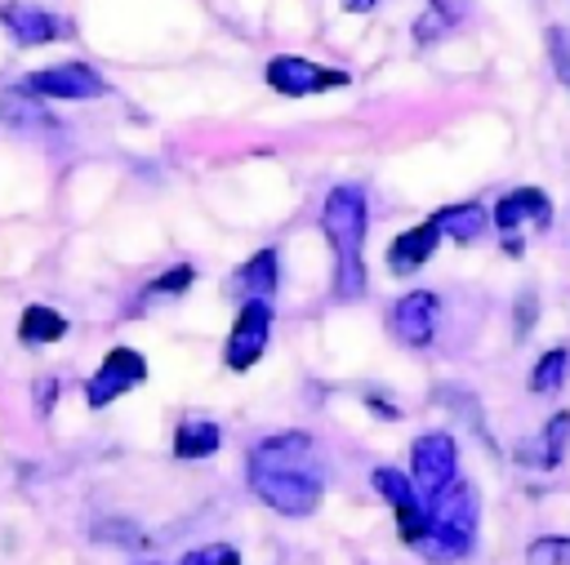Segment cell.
Segmentation results:
<instances>
[{
	"label": "cell",
	"mask_w": 570,
	"mask_h": 565,
	"mask_svg": "<svg viewBox=\"0 0 570 565\" xmlns=\"http://www.w3.org/2000/svg\"><path fill=\"white\" fill-rule=\"evenodd\" d=\"M312 454H316V445L307 432L263 436L249 449V467H245L258 503H267L281 516H294V521L312 516L321 507V494H325V480H321V467Z\"/></svg>",
	"instance_id": "cell-1"
},
{
	"label": "cell",
	"mask_w": 570,
	"mask_h": 565,
	"mask_svg": "<svg viewBox=\"0 0 570 565\" xmlns=\"http://www.w3.org/2000/svg\"><path fill=\"white\" fill-rule=\"evenodd\" d=\"M365 222H370L365 187H356V182L330 187V196L321 205V231L334 245V298H347V303L365 294V262H361Z\"/></svg>",
	"instance_id": "cell-2"
},
{
	"label": "cell",
	"mask_w": 570,
	"mask_h": 565,
	"mask_svg": "<svg viewBox=\"0 0 570 565\" xmlns=\"http://www.w3.org/2000/svg\"><path fill=\"white\" fill-rule=\"evenodd\" d=\"M476 516H481L476 489L468 480H454L445 494H436L428 503V534L419 538L414 552H423L428 561H459V556H468V547L476 538Z\"/></svg>",
	"instance_id": "cell-3"
},
{
	"label": "cell",
	"mask_w": 570,
	"mask_h": 565,
	"mask_svg": "<svg viewBox=\"0 0 570 565\" xmlns=\"http://www.w3.org/2000/svg\"><path fill=\"white\" fill-rule=\"evenodd\" d=\"M459 480V445L450 432H428L410 445V485L423 503L445 494Z\"/></svg>",
	"instance_id": "cell-4"
},
{
	"label": "cell",
	"mask_w": 570,
	"mask_h": 565,
	"mask_svg": "<svg viewBox=\"0 0 570 565\" xmlns=\"http://www.w3.org/2000/svg\"><path fill=\"white\" fill-rule=\"evenodd\" d=\"M263 76H267V85H272L276 93H285V98H307V93L343 89V85L352 80L347 71H338V67H321V62L298 58V53H276V58H267Z\"/></svg>",
	"instance_id": "cell-5"
},
{
	"label": "cell",
	"mask_w": 570,
	"mask_h": 565,
	"mask_svg": "<svg viewBox=\"0 0 570 565\" xmlns=\"http://www.w3.org/2000/svg\"><path fill=\"white\" fill-rule=\"evenodd\" d=\"M267 338H272V303L254 298V303H240L236 320H232V334L223 343V365L227 369H254L267 351Z\"/></svg>",
	"instance_id": "cell-6"
},
{
	"label": "cell",
	"mask_w": 570,
	"mask_h": 565,
	"mask_svg": "<svg viewBox=\"0 0 570 565\" xmlns=\"http://www.w3.org/2000/svg\"><path fill=\"white\" fill-rule=\"evenodd\" d=\"M370 485H374V494L396 512V534H401V543H405V547H419V538L428 534V503L414 494L410 476L396 472V467H374V472H370Z\"/></svg>",
	"instance_id": "cell-7"
},
{
	"label": "cell",
	"mask_w": 570,
	"mask_h": 565,
	"mask_svg": "<svg viewBox=\"0 0 570 565\" xmlns=\"http://www.w3.org/2000/svg\"><path fill=\"white\" fill-rule=\"evenodd\" d=\"M147 378V360L138 347H111L102 356V365L94 369V378L85 383V400L94 409H107L111 400H120L125 391H134L138 383Z\"/></svg>",
	"instance_id": "cell-8"
},
{
	"label": "cell",
	"mask_w": 570,
	"mask_h": 565,
	"mask_svg": "<svg viewBox=\"0 0 570 565\" xmlns=\"http://www.w3.org/2000/svg\"><path fill=\"white\" fill-rule=\"evenodd\" d=\"M18 89H27L36 98H49V102H80V98H98L107 85L89 62H58V67L31 71Z\"/></svg>",
	"instance_id": "cell-9"
},
{
	"label": "cell",
	"mask_w": 570,
	"mask_h": 565,
	"mask_svg": "<svg viewBox=\"0 0 570 565\" xmlns=\"http://www.w3.org/2000/svg\"><path fill=\"white\" fill-rule=\"evenodd\" d=\"M436 316H441V298L428 294V289H410V294H401V298L392 303L387 329H392V338L405 343V347H428L432 334H436Z\"/></svg>",
	"instance_id": "cell-10"
},
{
	"label": "cell",
	"mask_w": 570,
	"mask_h": 565,
	"mask_svg": "<svg viewBox=\"0 0 570 565\" xmlns=\"http://www.w3.org/2000/svg\"><path fill=\"white\" fill-rule=\"evenodd\" d=\"M0 22H4V31L18 40V44H53V40H67L71 36V27L62 22V18H53L49 9H36V4H22V0H9V4H0Z\"/></svg>",
	"instance_id": "cell-11"
},
{
	"label": "cell",
	"mask_w": 570,
	"mask_h": 565,
	"mask_svg": "<svg viewBox=\"0 0 570 565\" xmlns=\"http://www.w3.org/2000/svg\"><path fill=\"white\" fill-rule=\"evenodd\" d=\"M490 222H494L503 236H512L521 222L548 227V222H552V200H548L539 187H517V191L499 196V205L490 209Z\"/></svg>",
	"instance_id": "cell-12"
},
{
	"label": "cell",
	"mask_w": 570,
	"mask_h": 565,
	"mask_svg": "<svg viewBox=\"0 0 570 565\" xmlns=\"http://www.w3.org/2000/svg\"><path fill=\"white\" fill-rule=\"evenodd\" d=\"M566 440H570V414L561 409V414H552L534 436H525V440L517 445V463H521V467H539V472H548V467L561 463Z\"/></svg>",
	"instance_id": "cell-13"
},
{
	"label": "cell",
	"mask_w": 570,
	"mask_h": 565,
	"mask_svg": "<svg viewBox=\"0 0 570 565\" xmlns=\"http://www.w3.org/2000/svg\"><path fill=\"white\" fill-rule=\"evenodd\" d=\"M276 280H281V258H276V249H258V254H249V258L232 271V289L240 294V303H254V298L272 303Z\"/></svg>",
	"instance_id": "cell-14"
},
{
	"label": "cell",
	"mask_w": 570,
	"mask_h": 565,
	"mask_svg": "<svg viewBox=\"0 0 570 565\" xmlns=\"http://www.w3.org/2000/svg\"><path fill=\"white\" fill-rule=\"evenodd\" d=\"M428 222L441 231V240L450 236L454 245H472V240H481V236H485L490 214H485V205L463 200V205H441V209H432V218H428Z\"/></svg>",
	"instance_id": "cell-15"
},
{
	"label": "cell",
	"mask_w": 570,
	"mask_h": 565,
	"mask_svg": "<svg viewBox=\"0 0 570 565\" xmlns=\"http://www.w3.org/2000/svg\"><path fill=\"white\" fill-rule=\"evenodd\" d=\"M436 245H441V231H436L432 222H419V227L401 231V236L387 245V267H392L396 276H414V271L436 254Z\"/></svg>",
	"instance_id": "cell-16"
},
{
	"label": "cell",
	"mask_w": 570,
	"mask_h": 565,
	"mask_svg": "<svg viewBox=\"0 0 570 565\" xmlns=\"http://www.w3.org/2000/svg\"><path fill=\"white\" fill-rule=\"evenodd\" d=\"M218 445H223V432L214 418H200V414L178 418V427H174V458L178 463L209 458V454H218Z\"/></svg>",
	"instance_id": "cell-17"
},
{
	"label": "cell",
	"mask_w": 570,
	"mask_h": 565,
	"mask_svg": "<svg viewBox=\"0 0 570 565\" xmlns=\"http://www.w3.org/2000/svg\"><path fill=\"white\" fill-rule=\"evenodd\" d=\"M67 334V316L58 311V307H45V303H31V307H22V316H18V338L27 343V347H45V343H58Z\"/></svg>",
	"instance_id": "cell-18"
},
{
	"label": "cell",
	"mask_w": 570,
	"mask_h": 565,
	"mask_svg": "<svg viewBox=\"0 0 570 565\" xmlns=\"http://www.w3.org/2000/svg\"><path fill=\"white\" fill-rule=\"evenodd\" d=\"M566 378H570V347H548V351L534 360V369H530V391H534V396H548V391H557Z\"/></svg>",
	"instance_id": "cell-19"
},
{
	"label": "cell",
	"mask_w": 570,
	"mask_h": 565,
	"mask_svg": "<svg viewBox=\"0 0 570 565\" xmlns=\"http://www.w3.org/2000/svg\"><path fill=\"white\" fill-rule=\"evenodd\" d=\"M0 120L4 125H53V116L45 111V102H36V93L27 89H4L0 93Z\"/></svg>",
	"instance_id": "cell-20"
},
{
	"label": "cell",
	"mask_w": 570,
	"mask_h": 565,
	"mask_svg": "<svg viewBox=\"0 0 570 565\" xmlns=\"http://www.w3.org/2000/svg\"><path fill=\"white\" fill-rule=\"evenodd\" d=\"M525 565H570V534H548L525 547Z\"/></svg>",
	"instance_id": "cell-21"
},
{
	"label": "cell",
	"mask_w": 570,
	"mask_h": 565,
	"mask_svg": "<svg viewBox=\"0 0 570 565\" xmlns=\"http://www.w3.org/2000/svg\"><path fill=\"white\" fill-rule=\"evenodd\" d=\"M191 280H196V271H191L187 262H178V267L160 271V276L147 285V294H142V298H174V294H187V289H191Z\"/></svg>",
	"instance_id": "cell-22"
},
{
	"label": "cell",
	"mask_w": 570,
	"mask_h": 565,
	"mask_svg": "<svg viewBox=\"0 0 570 565\" xmlns=\"http://www.w3.org/2000/svg\"><path fill=\"white\" fill-rule=\"evenodd\" d=\"M450 27H454V13L445 9V0H432V4H428V13H423V18H414V40H419V44H428V40L445 36Z\"/></svg>",
	"instance_id": "cell-23"
},
{
	"label": "cell",
	"mask_w": 570,
	"mask_h": 565,
	"mask_svg": "<svg viewBox=\"0 0 570 565\" xmlns=\"http://www.w3.org/2000/svg\"><path fill=\"white\" fill-rule=\"evenodd\" d=\"M178 565H240V552L232 543H205V547L187 552Z\"/></svg>",
	"instance_id": "cell-24"
},
{
	"label": "cell",
	"mask_w": 570,
	"mask_h": 565,
	"mask_svg": "<svg viewBox=\"0 0 570 565\" xmlns=\"http://www.w3.org/2000/svg\"><path fill=\"white\" fill-rule=\"evenodd\" d=\"M548 53H552L557 80L570 85V31H566V27H548Z\"/></svg>",
	"instance_id": "cell-25"
},
{
	"label": "cell",
	"mask_w": 570,
	"mask_h": 565,
	"mask_svg": "<svg viewBox=\"0 0 570 565\" xmlns=\"http://www.w3.org/2000/svg\"><path fill=\"white\" fill-rule=\"evenodd\" d=\"M530 325H534V294H525V303H517V334L525 338Z\"/></svg>",
	"instance_id": "cell-26"
},
{
	"label": "cell",
	"mask_w": 570,
	"mask_h": 565,
	"mask_svg": "<svg viewBox=\"0 0 570 565\" xmlns=\"http://www.w3.org/2000/svg\"><path fill=\"white\" fill-rule=\"evenodd\" d=\"M343 4V13H374L379 9V0H338Z\"/></svg>",
	"instance_id": "cell-27"
},
{
	"label": "cell",
	"mask_w": 570,
	"mask_h": 565,
	"mask_svg": "<svg viewBox=\"0 0 570 565\" xmlns=\"http://www.w3.org/2000/svg\"><path fill=\"white\" fill-rule=\"evenodd\" d=\"M138 565H156V561H138Z\"/></svg>",
	"instance_id": "cell-28"
}]
</instances>
